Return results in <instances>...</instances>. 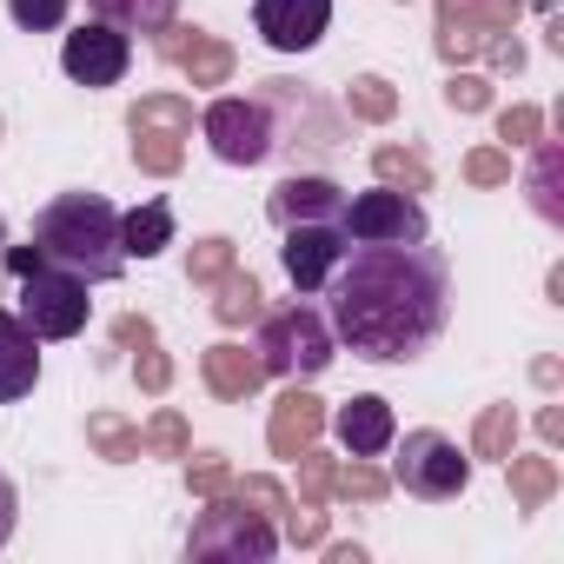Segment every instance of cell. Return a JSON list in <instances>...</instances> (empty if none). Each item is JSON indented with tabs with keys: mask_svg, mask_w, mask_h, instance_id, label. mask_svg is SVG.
I'll return each mask as SVG.
<instances>
[{
	"mask_svg": "<svg viewBox=\"0 0 564 564\" xmlns=\"http://www.w3.org/2000/svg\"><path fill=\"white\" fill-rule=\"evenodd\" d=\"M326 293H333V339L372 366L419 359L452 319V272L425 239L346 246L339 272L326 279Z\"/></svg>",
	"mask_w": 564,
	"mask_h": 564,
	"instance_id": "obj_1",
	"label": "cell"
},
{
	"mask_svg": "<svg viewBox=\"0 0 564 564\" xmlns=\"http://www.w3.org/2000/svg\"><path fill=\"white\" fill-rule=\"evenodd\" d=\"M34 252L47 265L80 272L87 286L127 272V246H120V206L107 193H61L34 213Z\"/></svg>",
	"mask_w": 564,
	"mask_h": 564,
	"instance_id": "obj_2",
	"label": "cell"
},
{
	"mask_svg": "<svg viewBox=\"0 0 564 564\" xmlns=\"http://www.w3.org/2000/svg\"><path fill=\"white\" fill-rule=\"evenodd\" d=\"M14 313L28 319L34 339H80L94 300H87V279H80V272L34 259V265L21 272V306H14Z\"/></svg>",
	"mask_w": 564,
	"mask_h": 564,
	"instance_id": "obj_3",
	"label": "cell"
},
{
	"mask_svg": "<svg viewBox=\"0 0 564 564\" xmlns=\"http://www.w3.org/2000/svg\"><path fill=\"white\" fill-rule=\"evenodd\" d=\"M339 232H346L352 246H412V239L432 232V219H425V206H419L412 193H399V186H366V193H346Z\"/></svg>",
	"mask_w": 564,
	"mask_h": 564,
	"instance_id": "obj_4",
	"label": "cell"
},
{
	"mask_svg": "<svg viewBox=\"0 0 564 564\" xmlns=\"http://www.w3.org/2000/svg\"><path fill=\"white\" fill-rule=\"evenodd\" d=\"M259 352H265V372H279V379H319L333 366V326L313 306H286L265 319Z\"/></svg>",
	"mask_w": 564,
	"mask_h": 564,
	"instance_id": "obj_5",
	"label": "cell"
},
{
	"mask_svg": "<svg viewBox=\"0 0 564 564\" xmlns=\"http://www.w3.org/2000/svg\"><path fill=\"white\" fill-rule=\"evenodd\" d=\"M392 471H399V485H405L412 498H432V505H445V498H458V491L471 485V458L458 452V438H445V432H432V425H425V432H405Z\"/></svg>",
	"mask_w": 564,
	"mask_h": 564,
	"instance_id": "obj_6",
	"label": "cell"
},
{
	"mask_svg": "<svg viewBox=\"0 0 564 564\" xmlns=\"http://www.w3.org/2000/svg\"><path fill=\"white\" fill-rule=\"evenodd\" d=\"M61 67L74 87H120L127 67H133V34L113 28V21H80L61 47Z\"/></svg>",
	"mask_w": 564,
	"mask_h": 564,
	"instance_id": "obj_7",
	"label": "cell"
},
{
	"mask_svg": "<svg viewBox=\"0 0 564 564\" xmlns=\"http://www.w3.org/2000/svg\"><path fill=\"white\" fill-rule=\"evenodd\" d=\"M286 232V246H279V265H286V279L300 293H326V279L339 272V259H346V232H339V219H306V226H279Z\"/></svg>",
	"mask_w": 564,
	"mask_h": 564,
	"instance_id": "obj_8",
	"label": "cell"
},
{
	"mask_svg": "<svg viewBox=\"0 0 564 564\" xmlns=\"http://www.w3.org/2000/svg\"><path fill=\"white\" fill-rule=\"evenodd\" d=\"M252 28L272 54H313L333 28V0H252Z\"/></svg>",
	"mask_w": 564,
	"mask_h": 564,
	"instance_id": "obj_9",
	"label": "cell"
},
{
	"mask_svg": "<svg viewBox=\"0 0 564 564\" xmlns=\"http://www.w3.org/2000/svg\"><path fill=\"white\" fill-rule=\"evenodd\" d=\"M206 140H213V153H219L226 166H259V160L279 147V133H272V120H265L259 100H219V107L206 113Z\"/></svg>",
	"mask_w": 564,
	"mask_h": 564,
	"instance_id": "obj_10",
	"label": "cell"
},
{
	"mask_svg": "<svg viewBox=\"0 0 564 564\" xmlns=\"http://www.w3.org/2000/svg\"><path fill=\"white\" fill-rule=\"evenodd\" d=\"M279 551V538H272V524H259L252 511H213L199 531H193V557H272Z\"/></svg>",
	"mask_w": 564,
	"mask_h": 564,
	"instance_id": "obj_11",
	"label": "cell"
},
{
	"mask_svg": "<svg viewBox=\"0 0 564 564\" xmlns=\"http://www.w3.org/2000/svg\"><path fill=\"white\" fill-rule=\"evenodd\" d=\"M41 386V339L28 333L21 313L0 306V405H21Z\"/></svg>",
	"mask_w": 564,
	"mask_h": 564,
	"instance_id": "obj_12",
	"label": "cell"
},
{
	"mask_svg": "<svg viewBox=\"0 0 564 564\" xmlns=\"http://www.w3.org/2000/svg\"><path fill=\"white\" fill-rule=\"evenodd\" d=\"M346 186H333L326 173H286L272 186V219L279 226H306V219H339Z\"/></svg>",
	"mask_w": 564,
	"mask_h": 564,
	"instance_id": "obj_13",
	"label": "cell"
},
{
	"mask_svg": "<svg viewBox=\"0 0 564 564\" xmlns=\"http://www.w3.org/2000/svg\"><path fill=\"white\" fill-rule=\"evenodd\" d=\"M333 432H339V445L352 452V458H379V452H392V438H399V419H392V405L386 399H346L339 412H333Z\"/></svg>",
	"mask_w": 564,
	"mask_h": 564,
	"instance_id": "obj_14",
	"label": "cell"
},
{
	"mask_svg": "<svg viewBox=\"0 0 564 564\" xmlns=\"http://www.w3.org/2000/svg\"><path fill=\"white\" fill-rule=\"evenodd\" d=\"M120 246H127V259L166 252V246H173V206H166V199H147L140 213H120Z\"/></svg>",
	"mask_w": 564,
	"mask_h": 564,
	"instance_id": "obj_15",
	"label": "cell"
},
{
	"mask_svg": "<svg viewBox=\"0 0 564 564\" xmlns=\"http://www.w3.org/2000/svg\"><path fill=\"white\" fill-rule=\"evenodd\" d=\"M87 8H94V21H113L127 34H153V28L173 21L180 0H87Z\"/></svg>",
	"mask_w": 564,
	"mask_h": 564,
	"instance_id": "obj_16",
	"label": "cell"
},
{
	"mask_svg": "<svg viewBox=\"0 0 564 564\" xmlns=\"http://www.w3.org/2000/svg\"><path fill=\"white\" fill-rule=\"evenodd\" d=\"M8 14L21 34H54L67 21V0H8Z\"/></svg>",
	"mask_w": 564,
	"mask_h": 564,
	"instance_id": "obj_17",
	"label": "cell"
},
{
	"mask_svg": "<svg viewBox=\"0 0 564 564\" xmlns=\"http://www.w3.org/2000/svg\"><path fill=\"white\" fill-rule=\"evenodd\" d=\"M14 524H21V491H14V478L0 471V544L14 538Z\"/></svg>",
	"mask_w": 564,
	"mask_h": 564,
	"instance_id": "obj_18",
	"label": "cell"
},
{
	"mask_svg": "<svg viewBox=\"0 0 564 564\" xmlns=\"http://www.w3.org/2000/svg\"><path fill=\"white\" fill-rule=\"evenodd\" d=\"M0 259H8V219H0Z\"/></svg>",
	"mask_w": 564,
	"mask_h": 564,
	"instance_id": "obj_19",
	"label": "cell"
}]
</instances>
